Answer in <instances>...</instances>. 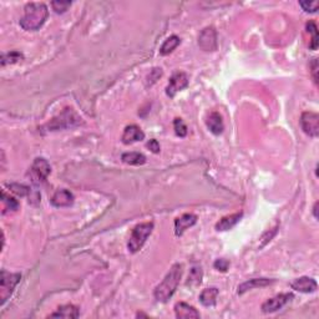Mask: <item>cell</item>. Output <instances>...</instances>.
<instances>
[{
  "instance_id": "7a4b0ae2",
  "label": "cell",
  "mask_w": 319,
  "mask_h": 319,
  "mask_svg": "<svg viewBox=\"0 0 319 319\" xmlns=\"http://www.w3.org/2000/svg\"><path fill=\"white\" fill-rule=\"evenodd\" d=\"M182 272H183L182 271V264L176 263L171 267V269H169L168 273L166 274L163 281L155 288L154 296L157 302L166 303V302L173 296V293L176 292L177 287H178L179 284Z\"/></svg>"
},
{
  "instance_id": "d6a6232c",
  "label": "cell",
  "mask_w": 319,
  "mask_h": 319,
  "mask_svg": "<svg viewBox=\"0 0 319 319\" xmlns=\"http://www.w3.org/2000/svg\"><path fill=\"white\" fill-rule=\"evenodd\" d=\"M311 67H312V76H313L314 82L318 84V75H317V72H318V59H313V61H312L311 64Z\"/></svg>"
},
{
  "instance_id": "4fadbf2b",
  "label": "cell",
  "mask_w": 319,
  "mask_h": 319,
  "mask_svg": "<svg viewBox=\"0 0 319 319\" xmlns=\"http://www.w3.org/2000/svg\"><path fill=\"white\" fill-rule=\"evenodd\" d=\"M145 139V134L137 125H130L126 126L122 134V142L125 145L134 144V142L142 141Z\"/></svg>"
},
{
  "instance_id": "1f68e13d",
  "label": "cell",
  "mask_w": 319,
  "mask_h": 319,
  "mask_svg": "<svg viewBox=\"0 0 319 319\" xmlns=\"http://www.w3.org/2000/svg\"><path fill=\"white\" fill-rule=\"evenodd\" d=\"M147 147H149V149L151 150V151L154 152V154H159L160 149H161V147H160L159 141H157V140H155V139L150 140V141L147 142Z\"/></svg>"
},
{
  "instance_id": "7c38bea8",
  "label": "cell",
  "mask_w": 319,
  "mask_h": 319,
  "mask_svg": "<svg viewBox=\"0 0 319 319\" xmlns=\"http://www.w3.org/2000/svg\"><path fill=\"white\" fill-rule=\"evenodd\" d=\"M291 287L294 291H298L301 293H313L317 291L318 284L311 277H301V278H297L296 281L292 282Z\"/></svg>"
},
{
  "instance_id": "5b68a950",
  "label": "cell",
  "mask_w": 319,
  "mask_h": 319,
  "mask_svg": "<svg viewBox=\"0 0 319 319\" xmlns=\"http://www.w3.org/2000/svg\"><path fill=\"white\" fill-rule=\"evenodd\" d=\"M21 279L20 273H10V272L1 271V277H0V299H1V306L9 299L14 292L15 287Z\"/></svg>"
},
{
  "instance_id": "4dcf8cb0",
  "label": "cell",
  "mask_w": 319,
  "mask_h": 319,
  "mask_svg": "<svg viewBox=\"0 0 319 319\" xmlns=\"http://www.w3.org/2000/svg\"><path fill=\"white\" fill-rule=\"evenodd\" d=\"M229 267V262L224 258H219L214 262V268L221 272H226Z\"/></svg>"
},
{
  "instance_id": "7402d4cb",
  "label": "cell",
  "mask_w": 319,
  "mask_h": 319,
  "mask_svg": "<svg viewBox=\"0 0 319 319\" xmlns=\"http://www.w3.org/2000/svg\"><path fill=\"white\" fill-rule=\"evenodd\" d=\"M122 162L127 164H131V166H140V164H144L146 162V157L145 155L140 154V152H126L121 156Z\"/></svg>"
},
{
  "instance_id": "e575fe53",
  "label": "cell",
  "mask_w": 319,
  "mask_h": 319,
  "mask_svg": "<svg viewBox=\"0 0 319 319\" xmlns=\"http://www.w3.org/2000/svg\"><path fill=\"white\" fill-rule=\"evenodd\" d=\"M313 213H314V217H316V218H318V202H316V204H314Z\"/></svg>"
},
{
  "instance_id": "d6986e66",
  "label": "cell",
  "mask_w": 319,
  "mask_h": 319,
  "mask_svg": "<svg viewBox=\"0 0 319 319\" xmlns=\"http://www.w3.org/2000/svg\"><path fill=\"white\" fill-rule=\"evenodd\" d=\"M80 312L79 308L72 304H66V306L59 307L55 313H52L51 318H79Z\"/></svg>"
},
{
  "instance_id": "52a82bcc",
  "label": "cell",
  "mask_w": 319,
  "mask_h": 319,
  "mask_svg": "<svg viewBox=\"0 0 319 319\" xmlns=\"http://www.w3.org/2000/svg\"><path fill=\"white\" fill-rule=\"evenodd\" d=\"M198 45L203 51H216L218 42H217V32L214 27H204L198 36Z\"/></svg>"
},
{
  "instance_id": "3957f363",
  "label": "cell",
  "mask_w": 319,
  "mask_h": 319,
  "mask_svg": "<svg viewBox=\"0 0 319 319\" xmlns=\"http://www.w3.org/2000/svg\"><path fill=\"white\" fill-rule=\"evenodd\" d=\"M152 231H154V223H152V222H145V223L137 224V226L132 229L129 243H127L129 251L131 252V253L139 252L145 244V242L147 241L150 234L152 233Z\"/></svg>"
},
{
  "instance_id": "44dd1931",
  "label": "cell",
  "mask_w": 319,
  "mask_h": 319,
  "mask_svg": "<svg viewBox=\"0 0 319 319\" xmlns=\"http://www.w3.org/2000/svg\"><path fill=\"white\" fill-rule=\"evenodd\" d=\"M179 44H181V39L177 35H172V36L167 37L163 44H162V46L160 47V54L162 56H166V55L171 54Z\"/></svg>"
},
{
  "instance_id": "5bb4252c",
  "label": "cell",
  "mask_w": 319,
  "mask_h": 319,
  "mask_svg": "<svg viewBox=\"0 0 319 319\" xmlns=\"http://www.w3.org/2000/svg\"><path fill=\"white\" fill-rule=\"evenodd\" d=\"M50 202L54 207H69L74 203V194L67 189H57Z\"/></svg>"
},
{
  "instance_id": "83f0119b",
  "label": "cell",
  "mask_w": 319,
  "mask_h": 319,
  "mask_svg": "<svg viewBox=\"0 0 319 319\" xmlns=\"http://www.w3.org/2000/svg\"><path fill=\"white\" fill-rule=\"evenodd\" d=\"M9 188L11 189V191L14 192L15 194H17V196H20V197L27 196V194L30 193V188L27 186H25V184L10 183L9 184Z\"/></svg>"
},
{
  "instance_id": "2e32d148",
  "label": "cell",
  "mask_w": 319,
  "mask_h": 319,
  "mask_svg": "<svg viewBox=\"0 0 319 319\" xmlns=\"http://www.w3.org/2000/svg\"><path fill=\"white\" fill-rule=\"evenodd\" d=\"M207 127H208L209 131L213 135H221L223 132L224 125H223V120H222V116L218 114V112L213 111L209 114V116L207 117Z\"/></svg>"
},
{
  "instance_id": "9c48e42d",
  "label": "cell",
  "mask_w": 319,
  "mask_h": 319,
  "mask_svg": "<svg viewBox=\"0 0 319 319\" xmlns=\"http://www.w3.org/2000/svg\"><path fill=\"white\" fill-rule=\"evenodd\" d=\"M188 86V77L184 72H176L171 76L169 79L168 85L166 87V94L167 96L173 97L181 90L186 89Z\"/></svg>"
},
{
  "instance_id": "e0dca14e",
  "label": "cell",
  "mask_w": 319,
  "mask_h": 319,
  "mask_svg": "<svg viewBox=\"0 0 319 319\" xmlns=\"http://www.w3.org/2000/svg\"><path fill=\"white\" fill-rule=\"evenodd\" d=\"M273 283V279L268 278H253L249 279V281L243 282L242 284L238 286V294H243L246 292L251 291L253 288H261V287H266L268 284Z\"/></svg>"
},
{
  "instance_id": "8992f818",
  "label": "cell",
  "mask_w": 319,
  "mask_h": 319,
  "mask_svg": "<svg viewBox=\"0 0 319 319\" xmlns=\"http://www.w3.org/2000/svg\"><path fill=\"white\" fill-rule=\"evenodd\" d=\"M301 127L304 134L311 137H318L319 135V116L316 112L306 111L301 116Z\"/></svg>"
},
{
  "instance_id": "277c9868",
  "label": "cell",
  "mask_w": 319,
  "mask_h": 319,
  "mask_svg": "<svg viewBox=\"0 0 319 319\" xmlns=\"http://www.w3.org/2000/svg\"><path fill=\"white\" fill-rule=\"evenodd\" d=\"M81 122V117L77 116L76 112L72 109H65L61 114L57 117H54L51 121L49 122V130L51 131H56V130L69 129V127H74Z\"/></svg>"
},
{
  "instance_id": "603a6c76",
  "label": "cell",
  "mask_w": 319,
  "mask_h": 319,
  "mask_svg": "<svg viewBox=\"0 0 319 319\" xmlns=\"http://www.w3.org/2000/svg\"><path fill=\"white\" fill-rule=\"evenodd\" d=\"M1 196H2V204H4V211H2V213H5L6 211L15 212L17 208H19V202H17L14 197L6 194V192L5 191L1 192Z\"/></svg>"
},
{
  "instance_id": "ffe728a7",
  "label": "cell",
  "mask_w": 319,
  "mask_h": 319,
  "mask_svg": "<svg viewBox=\"0 0 319 319\" xmlns=\"http://www.w3.org/2000/svg\"><path fill=\"white\" fill-rule=\"evenodd\" d=\"M217 297H218V289L206 288L199 294V302L204 307H213L217 303Z\"/></svg>"
},
{
  "instance_id": "30bf717a",
  "label": "cell",
  "mask_w": 319,
  "mask_h": 319,
  "mask_svg": "<svg viewBox=\"0 0 319 319\" xmlns=\"http://www.w3.org/2000/svg\"><path fill=\"white\" fill-rule=\"evenodd\" d=\"M50 172H51V167H50V163L46 160L42 159V157H37V159L34 160L31 164V173L39 183L46 181Z\"/></svg>"
},
{
  "instance_id": "ac0fdd59",
  "label": "cell",
  "mask_w": 319,
  "mask_h": 319,
  "mask_svg": "<svg viewBox=\"0 0 319 319\" xmlns=\"http://www.w3.org/2000/svg\"><path fill=\"white\" fill-rule=\"evenodd\" d=\"M243 213L242 212H237V213L229 214V216L223 217V218L219 219V222L216 223V229L217 231H228V229L233 228L237 223L239 222V219L242 218Z\"/></svg>"
},
{
  "instance_id": "cb8c5ba5",
  "label": "cell",
  "mask_w": 319,
  "mask_h": 319,
  "mask_svg": "<svg viewBox=\"0 0 319 319\" xmlns=\"http://www.w3.org/2000/svg\"><path fill=\"white\" fill-rule=\"evenodd\" d=\"M306 29L307 31L312 35V40L311 42H309V47H311V50H317L318 49V27H317L316 22L308 21L306 24Z\"/></svg>"
},
{
  "instance_id": "9a60e30c",
  "label": "cell",
  "mask_w": 319,
  "mask_h": 319,
  "mask_svg": "<svg viewBox=\"0 0 319 319\" xmlns=\"http://www.w3.org/2000/svg\"><path fill=\"white\" fill-rule=\"evenodd\" d=\"M174 313L178 319H197L199 318V313L194 307L189 306V304L184 303V302H179L174 306Z\"/></svg>"
},
{
  "instance_id": "ba28073f",
  "label": "cell",
  "mask_w": 319,
  "mask_h": 319,
  "mask_svg": "<svg viewBox=\"0 0 319 319\" xmlns=\"http://www.w3.org/2000/svg\"><path fill=\"white\" fill-rule=\"evenodd\" d=\"M292 299H293V294L292 293L278 294V296L273 297V298L267 299V301L262 304V312H263V313H274V312L283 308V307L286 306V304H288Z\"/></svg>"
},
{
  "instance_id": "d4e9b609",
  "label": "cell",
  "mask_w": 319,
  "mask_h": 319,
  "mask_svg": "<svg viewBox=\"0 0 319 319\" xmlns=\"http://www.w3.org/2000/svg\"><path fill=\"white\" fill-rule=\"evenodd\" d=\"M24 59L21 52L19 51H10L6 54L1 55V65L5 66L7 64H15V62H19L20 60Z\"/></svg>"
},
{
  "instance_id": "f546056e",
  "label": "cell",
  "mask_w": 319,
  "mask_h": 319,
  "mask_svg": "<svg viewBox=\"0 0 319 319\" xmlns=\"http://www.w3.org/2000/svg\"><path fill=\"white\" fill-rule=\"evenodd\" d=\"M299 5L302 6V9L307 12H316L318 10L319 2L317 1H299Z\"/></svg>"
},
{
  "instance_id": "8fae6325",
  "label": "cell",
  "mask_w": 319,
  "mask_h": 319,
  "mask_svg": "<svg viewBox=\"0 0 319 319\" xmlns=\"http://www.w3.org/2000/svg\"><path fill=\"white\" fill-rule=\"evenodd\" d=\"M197 222V216L192 213H184L181 217L176 218L174 221V234L177 237H181L183 234V232L186 229H188L189 227L194 226Z\"/></svg>"
},
{
  "instance_id": "4316f807",
  "label": "cell",
  "mask_w": 319,
  "mask_h": 319,
  "mask_svg": "<svg viewBox=\"0 0 319 319\" xmlns=\"http://www.w3.org/2000/svg\"><path fill=\"white\" fill-rule=\"evenodd\" d=\"M173 129H174V134H176L177 136L184 137L187 135V126L184 125L183 120L182 119L176 117V119L173 120Z\"/></svg>"
},
{
  "instance_id": "484cf974",
  "label": "cell",
  "mask_w": 319,
  "mask_h": 319,
  "mask_svg": "<svg viewBox=\"0 0 319 319\" xmlns=\"http://www.w3.org/2000/svg\"><path fill=\"white\" fill-rule=\"evenodd\" d=\"M202 281V269L201 267H193L191 269V273L188 276V282L187 284L189 286H197V284L201 283Z\"/></svg>"
},
{
  "instance_id": "6da1fadb",
  "label": "cell",
  "mask_w": 319,
  "mask_h": 319,
  "mask_svg": "<svg viewBox=\"0 0 319 319\" xmlns=\"http://www.w3.org/2000/svg\"><path fill=\"white\" fill-rule=\"evenodd\" d=\"M24 10V16L20 19V26L27 31L40 29L49 15V10L44 2H27Z\"/></svg>"
},
{
  "instance_id": "f1b7e54d",
  "label": "cell",
  "mask_w": 319,
  "mask_h": 319,
  "mask_svg": "<svg viewBox=\"0 0 319 319\" xmlns=\"http://www.w3.org/2000/svg\"><path fill=\"white\" fill-rule=\"evenodd\" d=\"M51 6L55 12L61 14V12H65L70 6H71V1H52Z\"/></svg>"
},
{
  "instance_id": "836d02e7",
  "label": "cell",
  "mask_w": 319,
  "mask_h": 319,
  "mask_svg": "<svg viewBox=\"0 0 319 319\" xmlns=\"http://www.w3.org/2000/svg\"><path fill=\"white\" fill-rule=\"evenodd\" d=\"M161 75H162L161 69H154V70H152L151 74L149 75V80H151V81H150V85H152L154 82H156L157 79H159V77H161Z\"/></svg>"
}]
</instances>
